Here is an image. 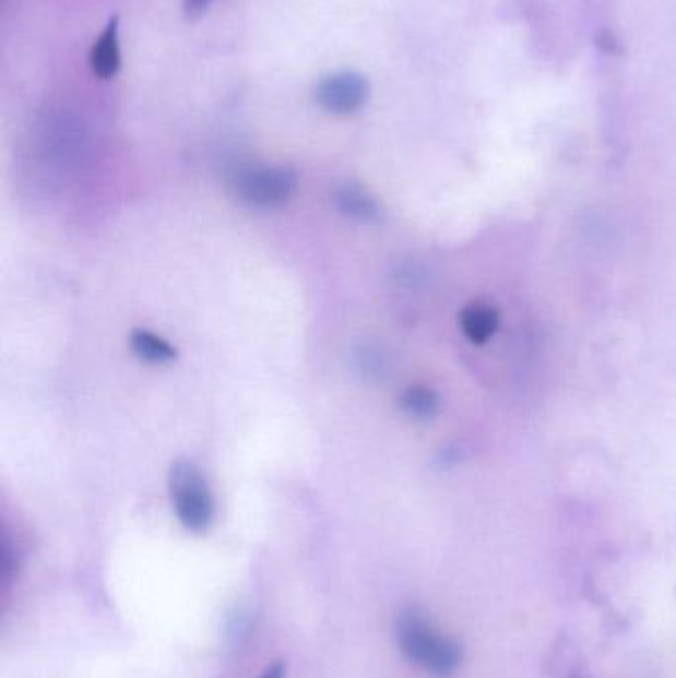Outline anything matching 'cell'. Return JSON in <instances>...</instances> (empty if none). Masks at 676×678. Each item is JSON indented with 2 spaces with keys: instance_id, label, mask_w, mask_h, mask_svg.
Returning a JSON list of instances; mask_svg holds the SVG:
<instances>
[{
  "instance_id": "obj_1",
  "label": "cell",
  "mask_w": 676,
  "mask_h": 678,
  "mask_svg": "<svg viewBox=\"0 0 676 678\" xmlns=\"http://www.w3.org/2000/svg\"><path fill=\"white\" fill-rule=\"evenodd\" d=\"M398 641L411 663L429 670L435 677H451L461 667L459 643L442 635L417 607H408L399 615Z\"/></svg>"
},
{
  "instance_id": "obj_2",
  "label": "cell",
  "mask_w": 676,
  "mask_h": 678,
  "mask_svg": "<svg viewBox=\"0 0 676 678\" xmlns=\"http://www.w3.org/2000/svg\"><path fill=\"white\" fill-rule=\"evenodd\" d=\"M173 508L191 532H204L215 518V500L201 471L189 461H177L169 474Z\"/></svg>"
},
{
  "instance_id": "obj_3",
  "label": "cell",
  "mask_w": 676,
  "mask_h": 678,
  "mask_svg": "<svg viewBox=\"0 0 676 678\" xmlns=\"http://www.w3.org/2000/svg\"><path fill=\"white\" fill-rule=\"evenodd\" d=\"M298 185L290 167H247L233 179L235 193L254 206H280L290 199Z\"/></svg>"
},
{
  "instance_id": "obj_4",
  "label": "cell",
  "mask_w": 676,
  "mask_h": 678,
  "mask_svg": "<svg viewBox=\"0 0 676 678\" xmlns=\"http://www.w3.org/2000/svg\"><path fill=\"white\" fill-rule=\"evenodd\" d=\"M369 82L354 70H342L325 75L313 90L316 104L333 116H352L364 108L369 99Z\"/></svg>"
},
{
  "instance_id": "obj_5",
  "label": "cell",
  "mask_w": 676,
  "mask_h": 678,
  "mask_svg": "<svg viewBox=\"0 0 676 678\" xmlns=\"http://www.w3.org/2000/svg\"><path fill=\"white\" fill-rule=\"evenodd\" d=\"M90 66L92 72L102 78L109 80L118 74L121 68V50H119V19L114 16L108 22V26L104 28V33L99 34L92 55H90Z\"/></svg>"
},
{
  "instance_id": "obj_6",
  "label": "cell",
  "mask_w": 676,
  "mask_h": 678,
  "mask_svg": "<svg viewBox=\"0 0 676 678\" xmlns=\"http://www.w3.org/2000/svg\"><path fill=\"white\" fill-rule=\"evenodd\" d=\"M131 349L147 364H167L175 357L171 344L147 330H135L131 334Z\"/></svg>"
},
{
  "instance_id": "obj_7",
  "label": "cell",
  "mask_w": 676,
  "mask_h": 678,
  "mask_svg": "<svg viewBox=\"0 0 676 678\" xmlns=\"http://www.w3.org/2000/svg\"><path fill=\"white\" fill-rule=\"evenodd\" d=\"M337 201H340V206L344 209L345 213L361 216V218L373 216V211H376L373 199L367 197L364 191L355 189V187H345L344 191L337 194Z\"/></svg>"
},
{
  "instance_id": "obj_8",
  "label": "cell",
  "mask_w": 676,
  "mask_h": 678,
  "mask_svg": "<svg viewBox=\"0 0 676 678\" xmlns=\"http://www.w3.org/2000/svg\"><path fill=\"white\" fill-rule=\"evenodd\" d=\"M213 0H183V12L187 21H197L201 19L204 12L209 11Z\"/></svg>"
},
{
  "instance_id": "obj_9",
  "label": "cell",
  "mask_w": 676,
  "mask_h": 678,
  "mask_svg": "<svg viewBox=\"0 0 676 678\" xmlns=\"http://www.w3.org/2000/svg\"><path fill=\"white\" fill-rule=\"evenodd\" d=\"M260 678H284V663H274Z\"/></svg>"
}]
</instances>
